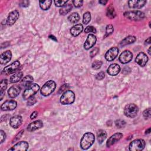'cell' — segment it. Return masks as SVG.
<instances>
[{
    "label": "cell",
    "mask_w": 151,
    "mask_h": 151,
    "mask_svg": "<svg viewBox=\"0 0 151 151\" xmlns=\"http://www.w3.org/2000/svg\"><path fill=\"white\" fill-rule=\"evenodd\" d=\"M94 140L95 137L92 133L87 132L85 133L80 140V146L82 149L84 150L88 149L94 143Z\"/></svg>",
    "instance_id": "6da1fadb"
},
{
    "label": "cell",
    "mask_w": 151,
    "mask_h": 151,
    "mask_svg": "<svg viewBox=\"0 0 151 151\" xmlns=\"http://www.w3.org/2000/svg\"><path fill=\"white\" fill-rule=\"evenodd\" d=\"M56 84L53 80H49L42 87L40 92L44 96H47L51 94L55 90Z\"/></svg>",
    "instance_id": "7a4b0ae2"
},
{
    "label": "cell",
    "mask_w": 151,
    "mask_h": 151,
    "mask_svg": "<svg viewBox=\"0 0 151 151\" xmlns=\"http://www.w3.org/2000/svg\"><path fill=\"white\" fill-rule=\"evenodd\" d=\"M138 112V107L134 103H129L124 108L125 115L129 118H133L136 116Z\"/></svg>",
    "instance_id": "3957f363"
},
{
    "label": "cell",
    "mask_w": 151,
    "mask_h": 151,
    "mask_svg": "<svg viewBox=\"0 0 151 151\" xmlns=\"http://www.w3.org/2000/svg\"><path fill=\"white\" fill-rule=\"evenodd\" d=\"M75 100V94L72 90H67L64 92L60 97V102L63 104H71Z\"/></svg>",
    "instance_id": "277c9868"
},
{
    "label": "cell",
    "mask_w": 151,
    "mask_h": 151,
    "mask_svg": "<svg viewBox=\"0 0 151 151\" xmlns=\"http://www.w3.org/2000/svg\"><path fill=\"white\" fill-rule=\"evenodd\" d=\"M124 16L132 21H139L144 19L145 14L140 11H130L124 13Z\"/></svg>",
    "instance_id": "5b68a950"
},
{
    "label": "cell",
    "mask_w": 151,
    "mask_h": 151,
    "mask_svg": "<svg viewBox=\"0 0 151 151\" xmlns=\"http://www.w3.org/2000/svg\"><path fill=\"white\" fill-rule=\"evenodd\" d=\"M145 145L146 143L143 139H138L130 142L129 149L130 151H140L145 148Z\"/></svg>",
    "instance_id": "8992f818"
},
{
    "label": "cell",
    "mask_w": 151,
    "mask_h": 151,
    "mask_svg": "<svg viewBox=\"0 0 151 151\" xmlns=\"http://www.w3.org/2000/svg\"><path fill=\"white\" fill-rule=\"evenodd\" d=\"M39 89L40 86L37 84H32L28 88L26 89L23 93V97L25 100L29 99L33 97L39 90Z\"/></svg>",
    "instance_id": "52a82bcc"
},
{
    "label": "cell",
    "mask_w": 151,
    "mask_h": 151,
    "mask_svg": "<svg viewBox=\"0 0 151 151\" xmlns=\"http://www.w3.org/2000/svg\"><path fill=\"white\" fill-rule=\"evenodd\" d=\"M20 66V63L19 61H16L10 65L6 67L2 71V73L5 75H10L11 74L14 73Z\"/></svg>",
    "instance_id": "ba28073f"
},
{
    "label": "cell",
    "mask_w": 151,
    "mask_h": 151,
    "mask_svg": "<svg viewBox=\"0 0 151 151\" xmlns=\"http://www.w3.org/2000/svg\"><path fill=\"white\" fill-rule=\"evenodd\" d=\"M119 49L117 47H112L105 54V59L108 62L114 60L119 54Z\"/></svg>",
    "instance_id": "9c48e42d"
},
{
    "label": "cell",
    "mask_w": 151,
    "mask_h": 151,
    "mask_svg": "<svg viewBox=\"0 0 151 151\" xmlns=\"http://www.w3.org/2000/svg\"><path fill=\"white\" fill-rule=\"evenodd\" d=\"M17 106L16 101L14 100H10L6 101L3 103L1 106V109L3 111H10L14 110Z\"/></svg>",
    "instance_id": "30bf717a"
},
{
    "label": "cell",
    "mask_w": 151,
    "mask_h": 151,
    "mask_svg": "<svg viewBox=\"0 0 151 151\" xmlns=\"http://www.w3.org/2000/svg\"><path fill=\"white\" fill-rule=\"evenodd\" d=\"M19 17V12L17 10H14L11 11L6 21V24L9 26H13L18 20Z\"/></svg>",
    "instance_id": "8fae6325"
},
{
    "label": "cell",
    "mask_w": 151,
    "mask_h": 151,
    "mask_svg": "<svg viewBox=\"0 0 151 151\" xmlns=\"http://www.w3.org/2000/svg\"><path fill=\"white\" fill-rule=\"evenodd\" d=\"M133 59L132 53L129 50H125L119 56V61L122 64H126L130 62Z\"/></svg>",
    "instance_id": "7c38bea8"
},
{
    "label": "cell",
    "mask_w": 151,
    "mask_h": 151,
    "mask_svg": "<svg viewBox=\"0 0 151 151\" xmlns=\"http://www.w3.org/2000/svg\"><path fill=\"white\" fill-rule=\"evenodd\" d=\"M29 146V143L26 141H21L18 142L16 145H14L11 148L9 149V150H13V151H26L28 149Z\"/></svg>",
    "instance_id": "4fadbf2b"
},
{
    "label": "cell",
    "mask_w": 151,
    "mask_h": 151,
    "mask_svg": "<svg viewBox=\"0 0 151 151\" xmlns=\"http://www.w3.org/2000/svg\"><path fill=\"white\" fill-rule=\"evenodd\" d=\"M122 137H123V134L121 133H115L108 139L106 142V146L107 147H110L111 146L117 143L119 140H120Z\"/></svg>",
    "instance_id": "5bb4252c"
},
{
    "label": "cell",
    "mask_w": 151,
    "mask_h": 151,
    "mask_svg": "<svg viewBox=\"0 0 151 151\" xmlns=\"http://www.w3.org/2000/svg\"><path fill=\"white\" fill-rule=\"evenodd\" d=\"M148 61V57L146 54L143 52L139 53L135 60V62L141 67H144L146 66Z\"/></svg>",
    "instance_id": "9a60e30c"
},
{
    "label": "cell",
    "mask_w": 151,
    "mask_h": 151,
    "mask_svg": "<svg viewBox=\"0 0 151 151\" xmlns=\"http://www.w3.org/2000/svg\"><path fill=\"white\" fill-rule=\"evenodd\" d=\"M96 42V37L94 35L90 34L88 35L86 42L84 44V47L86 50H89L93 47Z\"/></svg>",
    "instance_id": "2e32d148"
},
{
    "label": "cell",
    "mask_w": 151,
    "mask_h": 151,
    "mask_svg": "<svg viewBox=\"0 0 151 151\" xmlns=\"http://www.w3.org/2000/svg\"><path fill=\"white\" fill-rule=\"evenodd\" d=\"M23 122V118L20 115H16L10 119V125L12 127L17 129L19 127Z\"/></svg>",
    "instance_id": "e0dca14e"
},
{
    "label": "cell",
    "mask_w": 151,
    "mask_h": 151,
    "mask_svg": "<svg viewBox=\"0 0 151 151\" xmlns=\"http://www.w3.org/2000/svg\"><path fill=\"white\" fill-rule=\"evenodd\" d=\"M43 126V123L42 120H36L29 125L27 126V130L29 132H34L40 129Z\"/></svg>",
    "instance_id": "ac0fdd59"
},
{
    "label": "cell",
    "mask_w": 151,
    "mask_h": 151,
    "mask_svg": "<svg viewBox=\"0 0 151 151\" xmlns=\"http://www.w3.org/2000/svg\"><path fill=\"white\" fill-rule=\"evenodd\" d=\"M12 58V53L11 51L7 50L3 53H2L0 56V63L1 64H7Z\"/></svg>",
    "instance_id": "d6986e66"
},
{
    "label": "cell",
    "mask_w": 151,
    "mask_h": 151,
    "mask_svg": "<svg viewBox=\"0 0 151 151\" xmlns=\"http://www.w3.org/2000/svg\"><path fill=\"white\" fill-rule=\"evenodd\" d=\"M146 3V1H143V0H139V1H137V0H131V1H128L129 7L130 8L137 9L143 7Z\"/></svg>",
    "instance_id": "ffe728a7"
},
{
    "label": "cell",
    "mask_w": 151,
    "mask_h": 151,
    "mask_svg": "<svg viewBox=\"0 0 151 151\" xmlns=\"http://www.w3.org/2000/svg\"><path fill=\"white\" fill-rule=\"evenodd\" d=\"M21 87L18 85L11 86L8 90V93L11 98H15L19 96L21 92Z\"/></svg>",
    "instance_id": "44dd1931"
},
{
    "label": "cell",
    "mask_w": 151,
    "mask_h": 151,
    "mask_svg": "<svg viewBox=\"0 0 151 151\" xmlns=\"http://www.w3.org/2000/svg\"><path fill=\"white\" fill-rule=\"evenodd\" d=\"M120 71V67L117 64H112L107 69V73L112 76H116Z\"/></svg>",
    "instance_id": "7402d4cb"
},
{
    "label": "cell",
    "mask_w": 151,
    "mask_h": 151,
    "mask_svg": "<svg viewBox=\"0 0 151 151\" xmlns=\"http://www.w3.org/2000/svg\"><path fill=\"white\" fill-rule=\"evenodd\" d=\"M34 81V79L33 77L31 76H30V75H28V76H25L22 80H21V86L23 87H24L26 89L28 88L29 86H30L33 82Z\"/></svg>",
    "instance_id": "603a6c76"
},
{
    "label": "cell",
    "mask_w": 151,
    "mask_h": 151,
    "mask_svg": "<svg viewBox=\"0 0 151 151\" xmlns=\"http://www.w3.org/2000/svg\"><path fill=\"white\" fill-rule=\"evenodd\" d=\"M83 30V25L81 24H78L74 26L70 30L71 34L74 37L78 36Z\"/></svg>",
    "instance_id": "cb8c5ba5"
},
{
    "label": "cell",
    "mask_w": 151,
    "mask_h": 151,
    "mask_svg": "<svg viewBox=\"0 0 151 151\" xmlns=\"http://www.w3.org/2000/svg\"><path fill=\"white\" fill-rule=\"evenodd\" d=\"M23 76V73L22 72H19L14 73L11 77H10V82L11 83H16L19 82H20Z\"/></svg>",
    "instance_id": "d4e9b609"
},
{
    "label": "cell",
    "mask_w": 151,
    "mask_h": 151,
    "mask_svg": "<svg viewBox=\"0 0 151 151\" xmlns=\"http://www.w3.org/2000/svg\"><path fill=\"white\" fill-rule=\"evenodd\" d=\"M136 37L135 36H129L125 39H124L120 43V46H125L130 44H132L136 42Z\"/></svg>",
    "instance_id": "484cf974"
},
{
    "label": "cell",
    "mask_w": 151,
    "mask_h": 151,
    "mask_svg": "<svg viewBox=\"0 0 151 151\" xmlns=\"http://www.w3.org/2000/svg\"><path fill=\"white\" fill-rule=\"evenodd\" d=\"M7 87V80L4 79L0 83V95H1V100L3 99L5 91Z\"/></svg>",
    "instance_id": "4316f807"
},
{
    "label": "cell",
    "mask_w": 151,
    "mask_h": 151,
    "mask_svg": "<svg viewBox=\"0 0 151 151\" xmlns=\"http://www.w3.org/2000/svg\"><path fill=\"white\" fill-rule=\"evenodd\" d=\"M97 140L99 143H103V142L106 139L107 137V133L104 130L100 129L97 132Z\"/></svg>",
    "instance_id": "83f0119b"
},
{
    "label": "cell",
    "mask_w": 151,
    "mask_h": 151,
    "mask_svg": "<svg viewBox=\"0 0 151 151\" xmlns=\"http://www.w3.org/2000/svg\"><path fill=\"white\" fill-rule=\"evenodd\" d=\"M52 0H46V1H40L39 2L40 3V6L41 9L43 10H48L52 4Z\"/></svg>",
    "instance_id": "f1b7e54d"
},
{
    "label": "cell",
    "mask_w": 151,
    "mask_h": 151,
    "mask_svg": "<svg viewBox=\"0 0 151 151\" xmlns=\"http://www.w3.org/2000/svg\"><path fill=\"white\" fill-rule=\"evenodd\" d=\"M72 9V6L69 4H66L63 7H62L60 10V14L63 16L66 15L67 14H68L69 12L71 11Z\"/></svg>",
    "instance_id": "f546056e"
},
{
    "label": "cell",
    "mask_w": 151,
    "mask_h": 151,
    "mask_svg": "<svg viewBox=\"0 0 151 151\" xmlns=\"http://www.w3.org/2000/svg\"><path fill=\"white\" fill-rule=\"evenodd\" d=\"M80 20V16L77 13H73L71 14L69 17H68V20L73 24H75L77 23Z\"/></svg>",
    "instance_id": "4dcf8cb0"
},
{
    "label": "cell",
    "mask_w": 151,
    "mask_h": 151,
    "mask_svg": "<svg viewBox=\"0 0 151 151\" xmlns=\"http://www.w3.org/2000/svg\"><path fill=\"white\" fill-rule=\"evenodd\" d=\"M106 16L110 19H113L116 17V12L112 6H109L106 10Z\"/></svg>",
    "instance_id": "1f68e13d"
},
{
    "label": "cell",
    "mask_w": 151,
    "mask_h": 151,
    "mask_svg": "<svg viewBox=\"0 0 151 151\" xmlns=\"http://www.w3.org/2000/svg\"><path fill=\"white\" fill-rule=\"evenodd\" d=\"M91 20V14L90 12H86L83 14V23L84 24H87Z\"/></svg>",
    "instance_id": "d6a6232c"
},
{
    "label": "cell",
    "mask_w": 151,
    "mask_h": 151,
    "mask_svg": "<svg viewBox=\"0 0 151 151\" xmlns=\"http://www.w3.org/2000/svg\"><path fill=\"white\" fill-rule=\"evenodd\" d=\"M113 31H114V29H113V26L111 24L107 25L106 28V34H105L104 37L109 36L110 34H112L113 33Z\"/></svg>",
    "instance_id": "836d02e7"
},
{
    "label": "cell",
    "mask_w": 151,
    "mask_h": 151,
    "mask_svg": "<svg viewBox=\"0 0 151 151\" xmlns=\"http://www.w3.org/2000/svg\"><path fill=\"white\" fill-rule=\"evenodd\" d=\"M115 125L119 129L123 128L126 126V122L122 119H118L115 121Z\"/></svg>",
    "instance_id": "e575fe53"
},
{
    "label": "cell",
    "mask_w": 151,
    "mask_h": 151,
    "mask_svg": "<svg viewBox=\"0 0 151 151\" xmlns=\"http://www.w3.org/2000/svg\"><path fill=\"white\" fill-rule=\"evenodd\" d=\"M102 64L103 63H102V62L101 61L96 60L94 62H93V63L92 64V68H93V69L96 70H99V69H100Z\"/></svg>",
    "instance_id": "d590c367"
},
{
    "label": "cell",
    "mask_w": 151,
    "mask_h": 151,
    "mask_svg": "<svg viewBox=\"0 0 151 151\" xmlns=\"http://www.w3.org/2000/svg\"><path fill=\"white\" fill-rule=\"evenodd\" d=\"M67 3V1H63V0H56L54 1V3L56 6L57 7H63L64 5H66Z\"/></svg>",
    "instance_id": "8d00e7d4"
},
{
    "label": "cell",
    "mask_w": 151,
    "mask_h": 151,
    "mask_svg": "<svg viewBox=\"0 0 151 151\" xmlns=\"http://www.w3.org/2000/svg\"><path fill=\"white\" fill-rule=\"evenodd\" d=\"M85 33H96V29L93 26H88L84 30Z\"/></svg>",
    "instance_id": "74e56055"
},
{
    "label": "cell",
    "mask_w": 151,
    "mask_h": 151,
    "mask_svg": "<svg viewBox=\"0 0 151 151\" xmlns=\"http://www.w3.org/2000/svg\"><path fill=\"white\" fill-rule=\"evenodd\" d=\"M143 116L145 119H150V116H151V110H150V109L148 108V109L145 110L143 113Z\"/></svg>",
    "instance_id": "f35d334b"
},
{
    "label": "cell",
    "mask_w": 151,
    "mask_h": 151,
    "mask_svg": "<svg viewBox=\"0 0 151 151\" xmlns=\"http://www.w3.org/2000/svg\"><path fill=\"white\" fill-rule=\"evenodd\" d=\"M83 1H82V0H74V1H73V5L77 8L82 7L83 5Z\"/></svg>",
    "instance_id": "ab89813d"
},
{
    "label": "cell",
    "mask_w": 151,
    "mask_h": 151,
    "mask_svg": "<svg viewBox=\"0 0 151 151\" xmlns=\"http://www.w3.org/2000/svg\"><path fill=\"white\" fill-rule=\"evenodd\" d=\"M105 77V73L104 72H100L96 75V79L98 80H103Z\"/></svg>",
    "instance_id": "60d3db41"
},
{
    "label": "cell",
    "mask_w": 151,
    "mask_h": 151,
    "mask_svg": "<svg viewBox=\"0 0 151 151\" xmlns=\"http://www.w3.org/2000/svg\"><path fill=\"white\" fill-rule=\"evenodd\" d=\"M69 88V86L68 84H63L59 89V93H62L63 92H65L67 91V90Z\"/></svg>",
    "instance_id": "b9f144b4"
},
{
    "label": "cell",
    "mask_w": 151,
    "mask_h": 151,
    "mask_svg": "<svg viewBox=\"0 0 151 151\" xmlns=\"http://www.w3.org/2000/svg\"><path fill=\"white\" fill-rule=\"evenodd\" d=\"M36 99L35 97H34L33 96V97H31L29 99L28 102H27V104L29 106H31V105L34 104L36 103Z\"/></svg>",
    "instance_id": "7bdbcfd3"
},
{
    "label": "cell",
    "mask_w": 151,
    "mask_h": 151,
    "mask_svg": "<svg viewBox=\"0 0 151 151\" xmlns=\"http://www.w3.org/2000/svg\"><path fill=\"white\" fill-rule=\"evenodd\" d=\"M99 51V48H97V47H96V48H95L94 49H93V50H92L91 52H90V57H94V56L98 53Z\"/></svg>",
    "instance_id": "ee69618b"
},
{
    "label": "cell",
    "mask_w": 151,
    "mask_h": 151,
    "mask_svg": "<svg viewBox=\"0 0 151 151\" xmlns=\"http://www.w3.org/2000/svg\"><path fill=\"white\" fill-rule=\"evenodd\" d=\"M0 135H1V143H3L6 139V135L3 130H0Z\"/></svg>",
    "instance_id": "f6af8a7d"
},
{
    "label": "cell",
    "mask_w": 151,
    "mask_h": 151,
    "mask_svg": "<svg viewBox=\"0 0 151 151\" xmlns=\"http://www.w3.org/2000/svg\"><path fill=\"white\" fill-rule=\"evenodd\" d=\"M29 3L28 1H22L20 3V6L22 7H27L29 6Z\"/></svg>",
    "instance_id": "bcb514c9"
},
{
    "label": "cell",
    "mask_w": 151,
    "mask_h": 151,
    "mask_svg": "<svg viewBox=\"0 0 151 151\" xmlns=\"http://www.w3.org/2000/svg\"><path fill=\"white\" fill-rule=\"evenodd\" d=\"M37 115H38V112H37V111L33 112L31 113V116H30V118H31V119H33L36 118V117H37Z\"/></svg>",
    "instance_id": "7dc6e473"
},
{
    "label": "cell",
    "mask_w": 151,
    "mask_h": 151,
    "mask_svg": "<svg viewBox=\"0 0 151 151\" xmlns=\"http://www.w3.org/2000/svg\"><path fill=\"white\" fill-rule=\"evenodd\" d=\"M107 3V1H99V3L102 5H106Z\"/></svg>",
    "instance_id": "c3c4849f"
},
{
    "label": "cell",
    "mask_w": 151,
    "mask_h": 151,
    "mask_svg": "<svg viewBox=\"0 0 151 151\" xmlns=\"http://www.w3.org/2000/svg\"><path fill=\"white\" fill-rule=\"evenodd\" d=\"M150 43V37H149L146 41H145V44H149Z\"/></svg>",
    "instance_id": "681fc988"
},
{
    "label": "cell",
    "mask_w": 151,
    "mask_h": 151,
    "mask_svg": "<svg viewBox=\"0 0 151 151\" xmlns=\"http://www.w3.org/2000/svg\"><path fill=\"white\" fill-rule=\"evenodd\" d=\"M50 37H52V38H50L51 39H53V40H54L55 41H57V39H55V37H54L53 36H50Z\"/></svg>",
    "instance_id": "f907efd6"
},
{
    "label": "cell",
    "mask_w": 151,
    "mask_h": 151,
    "mask_svg": "<svg viewBox=\"0 0 151 151\" xmlns=\"http://www.w3.org/2000/svg\"><path fill=\"white\" fill-rule=\"evenodd\" d=\"M150 128H149L146 131V133H150Z\"/></svg>",
    "instance_id": "816d5d0a"
},
{
    "label": "cell",
    "mask_w": 151,
    "mask_h": 151,
    "mask_svg": "<svg viewBox=\"0 0 151 151\" xmlns=\"http://www.w3.org/2000/svg\"><path fill=\"white\" fill-rule=\"evenodd\" d=\"M150 49H151V47H149V49H148V53H149V55L151 54V53H150Z\"/></svg>",
    "instance_id": "f5cc1de1"
}]
</instances>
